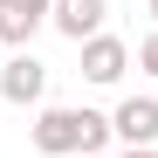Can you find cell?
Here are the masks:
<instances>
[{
  "label": "cell",
  "instance_id": "obj_11",
  "mask_svg": "<svg viewBox=\"0 0 158 158\" xmlns=\"http://www.w3.org/2000/svg\"><path fill=\"white\" fill-rule=\"evenodd\" d=\"M0 55H7V48H0Z\"/></svg>",
  "mask_w": 158,
  "mask_h": 158
},
{
  "label": "cell",
  "instance_id": "obj_5",
  "mask_svg": "<svg viewBox=\"0 0 158 158\" xmlns=\"http://www.w3.org/2000/svg\"><path fill=\"white\" fill-rule=\"evenodd\" d=\"M48 7H55V0H0V48H28L41 28H48Z\"/></svg>",
  "mask_w": 158,
  "mask_h": 158
},
{
  "label": "cell",
  "instance_id": "obj_1",
  "mask_svg": "<svg viewBox=\"0 0 158 158\" xmlns=\"http://www.w3.org/2000/svg\"><path fill=\"white\" fill-rule=\"evenodd\" d=\"M28 138L41 158H69V151H83V103H41L35 124H28Z\"/></svg>",
  "mask_w": 158,
  "mask_h": 158
},
{
  "label": "cell",
  "instance_id": "obj_7",
  "mask_svg": "<svg viewBox=\"0 0 158 158\" xmlns=\"http://www.w3.org/2000/svg\"><path fill=\"white\" fill-rule=\"evenodd\" d=\"M89 151H110V117L103 110H83V158Z\"/></svg>",
  "mask_w": 158,
  "mask_h": 158
},
{
  "label": "cell",
  "instance_id": "obj_6",
  "mask_svg": "<svg viewBox=\"0 0 158 158\" xmlns=\"http://www.w3.org/2000/svg\"><path fill=\"white\" fill-rule=\"evenodd\" d=\"M110 138L117 144H158V96H124L110 110Z\"/></svg>",
  "mask_w": 158,
  "mask_h": 158
},
{
  "label": "cell",
  "instance_id": "obj_10",
  "mask_svg": "<svg viewBox=\"0 0 158 158\" xmlns=\"http://www.w3.org/2000/svg\"><path fill=\"white\" fill-rule=\"evenodd\" d=\"M151 21H158V0H151Z\"/></svg>",
  "mask_w": 158,
  "mask_h": 158
},
{
  "label": "cell",
  "instance_id": "obj_3",
  "mask_svg": "<svg viewBox=\"0 0 158 158\" xmlns=\"http://www.w3.org/2000/svg\"><path fill=\"white\" fill-rule=\"evenodd\" d=\"M76 55H83V83L117 89V83H124V69H131V41H117V35H89Z\"/></svg>",
  "mask_w": 158,
  "mask_h": 158
},
{
  "label": "cell",
  "instance_id": "obj_2",
  "mask_svg": "<svg viewBox=\"0 0 158 158\" xmlns=\"http://www.w3.org/2000/svg\"><path fill=\"white\" fill-rule=\"evenodd\" d=\"M0 96H7L14 110H41V103H48V62L35 55V48L0 55Z\"/></svg>",
  "mask_w": 158,
  "mask_h": 158
},
{
  "label": "cell",
  "instance_id": "obj_4",
  "mask_svg": "<svg viewBox=\"0 0 158 158\" xmlns=\"http://www.w3.org/2000/svg\"><path fill=\"white\" fill-rule=\"evenodd\" d=\"M103 21H110V0H55V7H48V28L62 41H76V48L89 35H103Z\"/></svg>",
  "mask_w": 158,
  "mask_h": 158
},
{
  "label": "cell",
  "instance_id": "obj_8",
  "mask_svg": "<svg viewBox=\"0 0 158 158\" xmlns=\"http://www.w3.org/2000/svg\"><path fill=\"white\" fill-rule=\"evenodd\" d=\"M138 69H144V76H151V83H158V28H151V35H144V41H138Z\"/></svg>",
  "mask_w": 158,
  "mask_h": 158
},
{
  "label": "cell",
  "instance_id": "obj_9",
  "mask_svg": "<svg viewBox=\"0 0 158 158\" xmlns=\"http://www.w3.org/2000/svg\"><path fill=\"white\" fill-rule=\"evenodd\" d=\"M117 158H158V144H124Z\"/></svg>",
  "mask_w": 158,
  "mask_h": 158
}]
</instances>
